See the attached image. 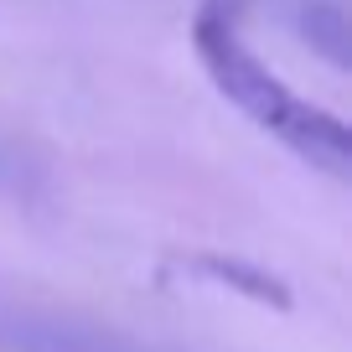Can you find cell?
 I'll list each match as a JSON object with an SVG mask.
<instances>
[{"label": "cell", "mask_w": 352, "mask_h": 352, "mask_svg": "<svg viewBox=\"0 0 352 352\" xmlns=\"http://www.w3.org/2000/svg\"><path fill=\"white\" fill-rule=\"evenodd\" d=\"M192 47H197L212 88H218L243 120H254L270 140H280L290 155H300V161L316 166V171L337 176V182L352 176L347 124L331 109L300 99L296 88L249 47L239 0H202L197 21H192Z\"/></svg>", "instance_id": "cell-1"}]
</instances>
